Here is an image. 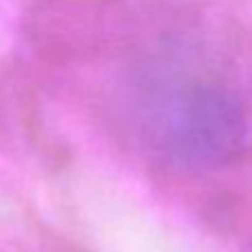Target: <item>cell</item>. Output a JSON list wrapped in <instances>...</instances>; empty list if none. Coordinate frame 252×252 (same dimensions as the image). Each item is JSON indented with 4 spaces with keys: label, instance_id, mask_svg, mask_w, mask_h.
<instances>
[{
    "label": "cell",
    "instance_id": "1",
    "mask_svg": "<svg viewBox=\"0 0 252 252\" xmlns=\"http://www.w3.org/2000/svg\"><path fill=\"white\" fill-rule=\"evenodd\" d=\"M133 122L155 155L186 168H217L244 153L248 111L223 75L186 51H159L137 71Z\"/></svg>",
    "mask_w": 252,
    "mask_h": 252
}]
</instances>
